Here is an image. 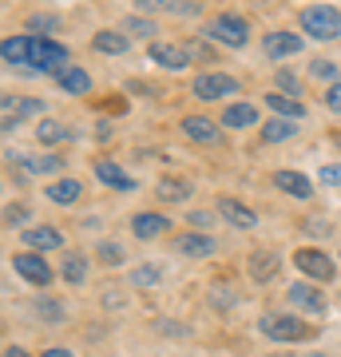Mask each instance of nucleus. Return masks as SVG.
I'll use <instances>...</instances> for the list:
<instances>
[{
    "instance_id": "nucleus-22",
    "label": "nucleus",
    "mask_w": 341,
    "mask_h": 357,
    "mask_svg": "<svg viewBox=\"0 0 341 357\" xmlns=\"http://www.w3.org/2000/svg\"><path fill=\"white\" fill-rule=\"evenodd\" d=\"M56 79H60V88L72 91V96H88V91H91V76L84 72V68H76V64H68Z\"/></svg>"
},
{
    "instance_id": "nucleus-18",
    "label": "nucleus",
    "mask_w": 341,
    "mask_h": 357,
    "mask_svg": "<svg viewBox=\"0 0 341 357\" xmlns=\"http://www.w3.org/2000/svg\"><path fill=\"white\" fill-rule=\"evenodd\" d=\"M84 195V183L79 178H56V183H48V199L56 206H72Z\"/></svg>"
},
{
    "instance_id": "nucleus-11",
    "label": "nucleus",
    "mask_w": 341,
    "mask_h": 357,
    "mask_svg": "<svg viewBox=\"0 0 341 357\" xmlns=\"http://www.w3.org/2000/svg\"><path fill=\"white\" fill-rule=\"evenodd\" d=\"M171 250L179 258H211L215 255V238L211 234H175Z\"/></svg>"
},
{
    "instance_id": "nucleus-14",
    "label": "nucleus",
    "mask_w": 341,
    "mask_h": 357,
    "mask_svg": "<svg viewBox=\"0 0 341 357\" xmlns=\"http://www.w3.org/2000/svg\"><path fill=\"white\" fill-rule=\"evenodd\" d=\"M96 178L103 187H115V191H135V178L127 175L119 163H112V159H96Z\"/></svg>"
},
{
    "instance_id": "nucleus-12",
    "label": "nucleus",
    "mask_w": 341,
    "mask_h": 357,
    "mask_svg": "<svg viewBox=\"0 0 341 357\" xmlns=\"http://www.w3.org/2000/svg\"><path fill=\"white\" fill-rule=\"evenodd\" d=\"M302 40L305 36H298V32H270L262 40V52L270 60H286V56H298L302 52Z\"/></svg>"
},
{
    "instance_id": "nucleus-13",
    "label": "nucleus",
    "mask_w": 341,
    "mask_h": 357,
    "mask_svg": "<svg viewBox=\"0 0 341 357\" xmlns=\"http://www.w3.org/2000/svg\"><path fill=\"white\" fill-rule=\"evenodd\" d=\"M20 238H24L28 250H60L63 246V234L56 227H24Z\"/></svg>"
},
{
    "instance_id": "nucleus-9",
    "label": "nucleus",
    "mask_w": 341,
    "mask_h": 357,
    "mask_svg": "<svg viewBox=\"0 0 341 357\" xmlns=\"http://www.w3.org/2000/svg\"><path fill=\"white\" fill-rule=\"evenodd\" d=\"M286 294H290V306H298L302 314H314V318L326 314V294L317 290V286H310V282H294Z\"/></svg>"
},
{
    "instance_id": "nucleus-42",
    "label": "nucleus",
    "mask_w": 341,
    "mask_h": 357,
    "mask_svg": "<svg viewBox=\"0 0 341 357\" xmlns=\"http://www.w3.org/2000/svg\"><path fill=\"white\" fill-rule=\"evenodd\" d=\"M40 357H76V354H72V349H63V345H56V349H44Z\"/></svg>"
},
{
    "instance_id": "nucleus-23",
    "label": "nucleus",
    "mask_w": 341,
    "mask_h": 357,
    "mask_svg": "<svg viewBox=\"0 0 341 357\" xmlns=\"http://www.w3.org/2000/svg\"><path fill=\"white\" fill-rule=\"evenodd\" d=\"M222 123L227 128H254L258 123V107L254 103H230L227 112H222Z\"/></svg>"
},
{
    "instance_id": "nucleus-43",
    "label": "nucleus",
    "mask_w": 341,
    "mask_h": 357,
    "mask_svg": "<svg viewBox=\"0 0 341 357\" xmlns=\"http://www.w3.org/2000/svg\"><path fill=\"white\" fill-rule=\"evenodd\" d=\"M0 357H28V349H20V345H8Z\"/></svg>"
},
{
    "instance_id": "nucleus-27",
    "label": "nucleus",
    "mask_w": 341,
    "mask_h": 357,
    "mask_svg": "<svg viewBox=\"0 0 341 357\" xmlns=\"http://www.w3.org/2000/svg\"><path fill=\"white\" fill-rule=\"evenodd\" d=\"M20 163H24L28 175H56L63 167V159L60 155H36V159H20Z\"/></svg>"
},
{
    "instance_id": "nucleus-32",
    "label": "nucleus",
    "mask_w": 341,
    "mask_h": 357,
    "mask_svg": "<svg viewBox=\"0 0 341 357\" xmlns=\"http://www.w3.org/2000/svg\"><path fill=\"white\" fill-rule=\"evenodd\" d=\"M278 88H282V96H290V100H302V79L294 76V72H286V68L278 72Z\"/></svg>"
},
{
    "instance_id": "nucleus-29",
    "label": "nucleus",
    "mask_w": 341,
    "mask_h": 357,
    "mask_svg": "<svg viewBox=\"0 0 341 357\" xmlns=\"http://www.w3.org/2000/svg\"><path fill=\"white\" fill-rule=\"evenodd\" d=\"M63 278L72 282V286H79V282L88 278V258L84 255H68L63 258Z\"/></svg>"
},
{
    "instance_id": "nucleus-40",
    "label": "nucleus",
    "mask_w": 341,
    "mask_h": 357,
    "mask_svg": "<svg viewBox=\"0 0 341 357\" xmlns=\"http://www.w3.org/2000/svg\"><path fill=\"white\" fill-rule=\"evenodd\" d=\"M211 222H215V215H211V211H190V227H211Z\"/></svg>"
},
{
    "instance_id": "nucleus-21",
    "label": "nucleus",
    "mask_w": 341,
    "mask_h": 357,
    "mask_svg": "<svg viewBox=\"0 0 341 357\" xmlns=\"http://www.w3.org/2000/svg\"><path fill=\"white\" fill-rule=\"evenodd\" d=\"M91 48L103 52V56H123V52L131 48V40L119 36V32H112V28H103V32H96V36H91Z\"/></svg>"
},
{
    "instance_id": "nucleus-28",
    "label": "nucleus",
    "mask_w": 341,
    "mask_h": 357,
    "mask_svg": "<svg viewBox=\"0 0 341 357\" xmlns=\"http://www.w3.org/2000/svg\"><path fill=\"white\" fill-rule=\"evenodd\" d=\"M16 112V123L24 119V115H40L44 112V100H13V96H4V115Z\"/></svg>"
},
{
    "instance_id": "nucleus-20",
    "label": "nucleus",
    "mask_w": 341,
    "mask_h": 357,
    "mask_svg": "<svg viewBox=\"0 0 341 357\" xmlns=\"http://www.w3.org/2000/svg\"><path fill=\"white\" fill-rule=\"evenodd\" d=\"M155 199H159V203H187L190 199V183L187 178H159Z\"/></svg>"
},
{
    "instance_id": "nucleus-41",
    "label": "nucleus",
    "mask_w": 341,
    "mask_h": 357,
    "mask_svg": "<svg viewBox=\"0 0 341 357\" xmlns=\"http://www.w3.org/2000/svg\"><path fill=\"white\" fill-rule=\"evenodd\" d=\"M321 183H329V187H333V183H341V167L333 163V167H321Z\"/></svg>"
},
{
    "instance_id": "nucleus-35",
    "label": "nucleus",
    "mask_w": 341,
    "mask_h": 357,
    "mask_svg": "<svg viewBox=\"0 0 341 357\" xmlns=\"http://www.w3.org/2000/svg\"><path fill=\"white\" fill-rule=\"evenodd\" d=\"M100 262L119 266V262H123V246H119V243H100Z\"/></svg>"
},
{
    "instance_id": "nucleus-26",
    "label": "nucleus",
    "mask_w": 341,
    "mask_h": 357,
    "mask_svg": "<svg viewBox=\"0 0 341 357\" xmlns=\"http://www.w3.org/2000/svg\"><path fill=\"white\" fill-rule=\"evenodd\" d=\"M36 139L44 143V147H56V143L68 139V128L56 123V119H40V123H36Z\"/></svg>"
},
{
    "instance_id": "nucleus-16",
    "label": "nucleus",
    "mask_w": 341,
    "mask_h": 357,
    "mask_svg": "<svg viewBox=\"0 0 341 357\" xmlns=\"http://www.w3.org/2000/svg\"><path fill=\"white\" fill-rule=\"evenodd\" d=\"M167 227H171V222H167V215H155V211H147V215H135V218H131V234H135V238H143V243L159 238Z\"/></svg>"
},
{
    "instance_id": "nucleus-15",
    "label": "nucleus",
    "mask_w": 341,
    "mask_h": 357,
    "mask_svg": "<svg viewBox=\"0 0 341 357\" xmlns=\"http://www.w3.org/2000/svg\"><path fill=\"white\" fill-rule=\"evenodd\" d=\"M274 187L294 195V199H310V195H314V183H310L302 171H274Z\"/></svg>"
},
{
    "instance_id": "nucleus-19",
    "label": "nucleus",
    "mask_w": 341,
    "mask_h": 357,
    "mask_svg": "<svg viewBox=\"0 0 341 357\" xmlns=\"http://www.w3.org/2000/svg\"><path fill=\"white\" fill-rule=\"evenodd\" d=\"M266 103H270V112H278V119H305V103L302 100H290V96H282V91H270L266 96Z\"/></svg>"
},
{
    "instance_id": "nucleus-39",
    "label": "nucleus",
    "mask_w": 341,
    "mask_h": 357,
    "mask_svg": "<svg viewBox=\"0 0 341 357\" xmlns=\"http://www.w3.org/2000/svg\"><path fill=\"white\" fill-rule=\"evenodd\" d=\"M326 107H329V112H341V84H329V91H326Z\"/></svg>"
},
{
    "instance_id": "nucleus-36",
    "label": "nucleus",
    "mask_w": 341,
    "mask_h": 357,
    "mask_svg": "<svg viewBox=\"0 0 341 357\" xmlns=\"http://www.w3.org/2000/svg\"><path fill=\"white\" fill-rule=\"evenodd\" d=\"M123 28H127V32H139V36H155V24L147 20V16H131Z\"/></svg>"
},
{
    "instance_id": "nucleus-25",
    "label": "nucleus",
    "mask_w": 341,
    "mask_h": 357,
    "mask_svg": "<svg viewBox=\"0 0 341 357\" xmlns=\"http://www.w3.org/2000/svg\"><path fill=\"white\" fill-rule=\"evenodd\" d=\"M278 274V258L266 255V250H258V255H250V278L254 282H270Z\"/></svg>"
},
{
    "instance_id": "nucleus-33",
    "label": "nucleus",
    "mask_w": 341,
    "mask_h": 357,
    "mask_svg": "<svg viewBox=\"0 0 341 357\" xmlns=\"http://www.w3.org/2000/svg\"><path fill=\"white\" fill-rule=\"evenodd\" d=\"M28 28H32V32H56V28H60V16H52V13H36L32 20H28Z\"/></svg>"
},
{
    "instance_id": "nucleus-31",
    "label": "nucleus",
    "mask_w": 341,
    "mask_h": 357,
    "mask_svg": "<svg viewBox=\"0 0 341 357\" xmlns=\"http://www.w3.org/2000/svg\"><path fill=\"white\" fill-rule=\"evenodd\" d=\"M159 278H163V270L159 266H139V270H131V286H159Z\"/></svg>"
},
{
    "instance_id": "nucleus-5",
    "label": "nucleus",
    "mask_w": 341,
    "mask_h": 357,
    "mask_svg": "<svg viewBox=\"0 0 341 357\" xmlns=\"http://www.w3.org/2000/svg\"><path fill=\"white\" fill-rule=\"evenodd\" d=\"M294 266L302 270L305 278H314V282H333L338 278L333 258H329L326 250H317V246H298V250H294Z\"/></svg>"
},
{
    "instance_id": "nucleus-3",
    "label": "nucleus",
    "mask_w": 341,
    "mask_h": 357,
    "mask_svg": "<svg viewBox=\"0 0 341 357\" xmlns=\"http://www.w3.org/2000/svg\"><path fill=\"white\" fill-rule=\"evenodd\" d=\"M258 330L270 337V342H302V337H314V326H305L302 318L294 314H266L258 321Z\"/></svg>"
},
{
    "instance_id": "nucleus-1",
    "label": "nucleus",
    "mask_w": 341,
    "mask_h": 357,
    "mask_svg": "<svg viewBox=\"0 0 341 357\" xmlns=\"http://www.w3.org/2000/svg\"><path fill=\"white\" fill-rule=\"evenodd\" d=\"M0 60L13 72H48L60 76L68 68V48L52 36H8L0 44Z\"/></svg>"
},
{
    "instance_id": "nucleus-45",
    "label": "nucleus",
    "mask_w": 341,
    "mask_h": 357,
    "mask_svg": "<svg viewBox=\"0 0 341 357\" xmlns=\"http://www.w3.org/2000/svg\"><path fill=\"white\" fill-rule=\"evenodd\" d=\"M338 258H341V255H338Z\"/></svg>"
},
{
    "instance_id": "nucleus-37",
    "label": "nucleus",
    "mask_w": 341,
    "mask_h": 357,
    "mask_svg": "<svg viewBox=\"0 0 341 357\" xmlns=\"http://www.w3.org/2000/svg\"><path fill=\"white\" fill-rule=\"evenodd\" d=\"M302 230H305V234H314V238H326V234H329L333 227H329L326 218H305V222H302Z\"/></svg>"
},
{
    "instance_id": "nucleus-30",
    "label": "nucleus",
    "mask_w": 341,
    "mask_h": 357,
    "mask_svg": "<svg viewBox=\"0 0 341 357\" xmlns=\"http://www.w3.org/2000/svg\"><path fill=\"white\" fill-rule=\"evenodd\" d=\"M36 318H44L48 326H63V306L60 302H52V298H36Z\"/></svg>"
},
{
    "instance_id": "nucleus-10",
    "label": "nucleus",
    "mask_w": 341,
    "mask_h": 357,
    "mask_svg": "<svg viewBox=\"0 0 341 357\" xmlns=\"http://www.w3.org/2000/svg\"><path fill=\"white\" fill-rule=\"evenodd\" d=\"M151 60L167 72H187L190 68V48L187 44H151Z\"/></svg>"
},
{
    "instance_id": "nucleus-38",
    "label": "nucleus",
    "mask_w": 341,
    "mask_h": 357,
    "mask_svg": "<svg viewBox=\"0 0 341 357\" xmlns=\"http://www.w3.org/2000/svg\"><path fill=\"white\" fill-rule=\"evenodd\" d=\"M4 222H8V227H20V222H28V206H8V211H4Z\"/></svg>"
},
{
    "instance_id": "nucleus-6",
    "label": "nucleus",
    "mask_w": 341,
    "mask_h": 357,
    "mask_svg": "<svg viewBox=\"0 0 341 357\" xmlns=\"http://www.w3.org/2000/svg\"><path fill=\"white\" fill-rule=\"evenodd\" d=\"M190 91L199 100H230V96H238V79L227 72H202V76H195Z\"/></svg>"
},
{
    "instance_id": "nucleus-2",
    "label": "nucleus",
    "mask_w": 341,
    "mask_h": 357,
    "mask_svg": "<svg viewBox=\"0 0 341 357\" xmlns=\"http://www.w3.org/2000/svg\"><path fill=\"white\" fill-rule=\"evenodd\" d=\"M302 32L314 40H338L341 36V13L333 4H310V8H302Z\"/></svg>"
},
{
    "instance_id": "nucleus-44",
    "label": "nucleus",
    "mask_w": 341,
    "mask_h": 357,
    "mask_svg": "<svg viewBox=\"0 0 341 357\" xmlns=\"http://www.w3.org/2000/svg\"><path fill=\"white\" fill-rule=\"evenodd\" d=\"M305 357H326V354H305Z\"/></svg>"
},
{
    "instance_id": "nucleus-7",
    "label": "nucleus",
    "mask_w": 341,
    "mask_h": 357,
    "mask_svg": "<svg viewBox=\"0 0 341 357\" xmlns=\"http://www.w3.org/2000/svg\"><path fill=\"white\" fill-rule=\"evenodd\" d=\"M13 270L24 282L40 286V290H48L52 278H56V274H52V266H48V258H40L36 250H20V255H13Z\"/></svg>"
},
{
    "instance_id": "nucleus-34",
    "label": "nucleus",
    "mask_w": 341,
    "mask_h": 357,
    "mask_svg": "<svg viewBox=\"0 0 341 357\" xmlns=\"http://www.w3.org/2000/svg\"><path fill=\"white\" fill-rule=\"evenodd\" d=\"M310 76L314 79H333V84H338V64H333V60H314V64H310Z\"/></svg>"
},
{
    "instance_id": "nucleus-8",
    "label": "nucleus",
    "mask_w": 341,
    "mask_h": 357,
    "mask_svg": "<svg viewBox=\"0 0 341 357\" xmlns=\"http://www.w3.org/2000/svg\"><path fill=\"white\" fill-rule=\"evenodd\" d=\"M179 131H183L190 143H206V147H218V143H222V131H218L206 115H183Z\"/></svg>"
},
{
    "instance_id": "nucleus-4",
    "label": "nucleus",
    "mask_w": 341,
    "mask_h": 357,
    "mask_svg": "<svg viewBox=\"0 0 341 357\" xmlns=\"http://www.w3.org/2000/svg\"><path fill=\"white\" fill-rule=\"evenodd\" d=\"M206 36L218 40V44H227V48H246V40H250V24H246L238 13H218L215 20L206 24Z\"/></svg>"
},
{
    "instance_id": "nucleus-24",
    "label": "nucleus",
    "mask_w": 341,
    "mask_h": 357,
    "mask_svg": "<svg viewBox=\"0 0 341 357\" xmlns=\"http://www.w3.org/2000/svg\"><path fill=\"white\" fill-rule=\"evenodd\" d=\"M294 131H298L294 119H266L262 123V139L266 143H286V139H294Z\"/></svg>"
},
{
    "instance_id": "nucleus-17",
    "label": "nucleus",
    "mask_w": 341,
    "mask_h": 357,
    "mask_svg": "<svg viewBox=\"0 0 341 357\" xmlns=\"http://www.w3.org/2000/svg\"><path fill=\"white\" fill-rule=\"evenodd\" d=\"M218 215L227 218L230 227H238V230H250V227H258V215H254L250 206L234 203V199H218Z\"/></svg>"
}]
</instances>
